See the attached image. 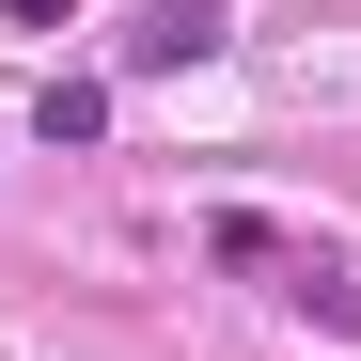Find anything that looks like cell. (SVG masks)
<instances>
[{
  "instance_id": "6da1fadb",
  "label": "cell",
  "mask_w": 361,
  "mask_h": 361,
  "mask_svg": "<svg viewBox=\"0 0 361 361\" xmlns=\"http://www.w3.org/2000/svg\"><path fill=\"white\" fill-rule=\"evenodd\" d=\"M267 267H283V298H298L314 330H361V267H345V252H298V235H267Z\"/></svg>"
},
{
  "instance_id": "7a4b0ae2",
  "label": "cell",
  "mask_w": 361,
  "mask_h": 361,
  "mask_svg": "<svg viewBox=\"0 0 361 361\" xmlns=\"http://www.w3.org/2000/svg\"><path fill=\"white\" fill-rule=\"evenodd\" d=\"M204 47H220V0H142V32H126V63H204Z\"/></svg>"
},
{
  "instance_id": "277c9868",
  "label": "cell",
  "mask_w": 361,
  "mask_h": 361,
  "mask_svg": "<svg viewBox=\"0 0 361 361\" xmlns=\"http://www.w3.org/2000/svg\"><path fill=\"white\" fill-rule=\"evenodd\" d=\"M0 16H16V32H63V16H79V0H0Z\"/></svg>"
},
{
  "instance_id": "3957f363",
  "label": "cell",
  "mask_w": 361,
  "mask_h": 361,
  "mask_svg": "<svg viewBox=\"0 0 361 361\" xmlns=\"http://www.w3.org/2000/svg\"><path fill=\"white\" fill-rule=\"evenodd\" d=\"M32 142H110V79H47L32 94Z\"/></svg>"
}]
</instances>
